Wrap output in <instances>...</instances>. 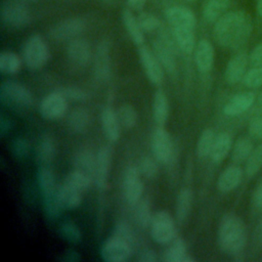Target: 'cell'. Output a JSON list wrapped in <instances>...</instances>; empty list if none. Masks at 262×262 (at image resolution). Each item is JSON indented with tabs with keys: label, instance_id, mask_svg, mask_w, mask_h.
I'll use <instances>...</instances> for the list:
<instances>
[{
	"label": "cell",
	"instance_id": "obj_28",
	"mask_svg": "<svg viewBox=\"0 0 262 262\" xmlns=\"http://www.w3.org/2000/svg\"><path fill=\"white\" fill-rule=\"evenodd\" d=\"M122 21L133 43L137 47L142 45L144 42V35H143L144 32L140 28L138 19L132 13L131 9L127 8L122 11Z\"/></svg>",
	"mask_w": 262,
	"mask_h": 262
},
{
	"label": "cell",
	"instance_id": "obj_54",
	"mask_svg": "<svg viewBox=\"0 0 262 262\" xmlns=\"http://www.w3.org/2000/svg\"><path fill=\"white\" fill-rule=\"evenodd\" d=\"M58 259L63 262H77L81 259V257L75 250H67Z\"/></svg>",
	"mask_w": 262,
	"mask_h": 262
},
{
	"label": "cell",
	"instance_id": "obj_41",
	"mask_svg": "<svg viewBox=\"0 0 262 262\" xmlns=\"http://www.w3.org/2000/svg\"><path fill=\"white\" fill-rule=\"evenodd\" d=\"M58 233L60 237L64 241H67L70 244H78L82 239V234L80 231V228L78 227L77 224L71 221H66L62 222L59 225L58 228Z\"/></svg>",
	"mask_w": 262,
	"mask_h": 262
},
{
	"label": "cell",
	"instance_id": "obj_25",
	"mask_svg": "<svg viewBox=\"0 0 262 262\" xmlns=\"http://www.w3.org/2000/svg\"><path fill=\"white\" fill-rule=\"evenodd\" d=\"M171 34L175 41L177 48L185 53L189 54L195 49V36L194 29L179 27V28H171Z\"/></svg>",
	"mask_w": 262,
	"mask_h": 262
},
{
	"label": "cell",
	"instance_id": "obj_23",
	"mask_svg": "<svg viewBox=\"0 0 262 262\" xmlns=\"http://www.w3.org/2000/svg\"><path fill=\"white\" fill-rule=\"evenodd\" d=\"M243 170L237 165H231L225 168L218 177L217 188L221 192H229L235 189L242 179H243Z\"/></svg>",
	"mask_w": 262,
	"mask_h": 262
},
{
	"label": "cell",
	"instance_id": "obj_6",
	"mask_svg": "<svg viewBox=\"0 0 262 262\" xmlns=\"http://www.w3.org/2000/svg\"><path fill=\"white\" fill-rule=\"evenodd\" d=\"M149 227L151 238L159 245H169L176 237L175 221L168 211L154 213Z\"/></svg>",
	"mask_w": 262,
	"mask_h": 262
},
{
	"label": "cell",
	"instance_id": "obj_37",
	"mask_svg": "<svg viewBox=\"0 0 262 262\" xmlns=\"http://www.w3.org/2000/svg\"><path fill=\"white\" fill-rule=\"evenodd\" d=\"M152 215L154 213L151 212L150 203L147 199H141L134 205V218L140 227H148L150 225Z\"/></svg>",
	"mask_w": 262,
	"mask_h": 262
},
{
	"label": "cell",
	"instance_id": "obj_48",
	"mask_svg": "<svg viewBox=\"0 0 262 262\" xmlns=\"http://www.w3.org/2000/svg\"><path fill=\"white\" fill-rule=\"evenodd\" d=\"M59 90L68 100H73V101H85L89 98V93L79 87H73V86H69V87H63V88H59L57 89Z\"/></svg>",
	"mask_w": 262,
	"mask_h": 262
},
{
	"label": "cell",
	"instance_id": "obj_55",
	"mask_svg": "<svg viewBox=\"0 0 262 262\" xmlns=\"http://www.w3.org/2000/svg\"><path fill=\"white\" fill-rule=\"evenodd\" d=\"M126 3L129 9L141 11L146 4V0H126Z\"/></svg>",
	"mask_w": 262,
	"mask_h": 262
},
{
	"label": "cell",
	"instance_id": "obj_14",
	"mask_svg": "<svg viewBox=\"0 0 262 262\" xmlns=\"http://www.w3.org/2000/svg\"><path fill=\"white\" fill-rule=\"evenodd\" d=\"M138 56L146 78L154 85H160L164 79V69L159 62L152 50L146 45L138 46Z\"/></svg>",
	"mask_w": 262,
	"mask_h": 262
},
{
	"label": "cell",
	"instance_id": "obj_12",
	"mask_svg": "<svg viewBox=\"0 0 262 262\" xmlns=\"http://www.w3.org/2000/svg\"><path fill=\"white\" fill-rule=\"evenodd\" d=\"M150 147L152 156L159 163L167 164L171 161L173 156V143L169 132L164 126H158L154 130L150 139Z\"/></svg>",
	"mask_w": 262,
	"mask_h": 262
},
{
	"label": "cell",
	"instance_id": "obj_11",
	"mask_svg": "<svg viewBox=\"0 0 262 262\" xmlns=\"http://www.w3.org/2000/svg\"><path fill=\"white\" fill-rule=\"evenodd\" d=\"M68 108V99L59 91L55 90L47 94L39 105V113L46 120H58L62 118Z\"/></svg>",
	"mask_w": 262,
	"mask_h": 262
},
{
	"label": "cell",
	"instance_id": "obj_60",
	"mask_svg": "<svg viewBox=\"0 0 262 262\" xmlns=\"http://www.w3.org/2000/svg\"><path fill=\"white\" fill-rule=\"evenodd\" d=\"M187 1H190V2H192V1H195V0H187Z\"/></svg>",
	"mask_w": 262,
	"mask_h": 262
},
{
	"label": "cell",
	"instance_id": "obj_16",
	"mask_svg": "<svg viewBox=\"0 0 262 262\" xmlns=\"http://www.w3.org/2000/svg\"><path fill=\"white\" fill-rule=\"evenodd\" d=\"M112 167V149L108 145L101 146L96 152V165L93 181L99 189H105Z\"/></svg>",
	"mask_w": 262,
	"mask_h": 262
},
{
	"label": "cell",
	"instance_id": "obj_49",
	"mask_svg": "<svg viewBox=\"0 0 262 262\" xmlns=\"http://www.w3.org/2000/svg\"><path fill=\"white\" fill-rule=\"evenodd\" d=\"M249 133L256 139H262V114H257L249 124Z\"/></svg>",
	"mask_w": 262,
	"mask_h": 262
},
{
	"label": "cell",
	"instance_id": "obj_39",
	"mask_svg": "<svg viewBox=\"0 0 262 262\" xmlns=\"http://www.w3.org/2000/svg\"><path fill=\"white\" fill-rule=\"evenodd\" d=\"M116 112L122 127L126 129H132L137 124L138 115L132 104L124 103L120 105Z\"/></svg>",
	"mask_w": 262,
	"mask_h": 262
},
{
	"label": "cell",
	"instance_id": "obj_18",
	"mask_svg": "<svg viewBox=\"0 0 262 262\" xmlns=\"http://www.w3.org/2000/svg\"><path fill=\"white\" fill-rule=\"evenodd\" d=\"M249 62V55L245 51H241L232 56L226 64L224 78L230 85H234L243 80Z\"/></svg>",
	"mask_w": 262,
	"mask_h": 262
},
{
	"label": "cell",
	"instance_id": "obj_50",
	"mask_svg": "<svg viewBox=\"0 0 262 262\" xmlns=\"http://www.w3.org/2000/svg\"><path fill=\"white\" fill-rule=\"evenodd\" d=\"M250 63L254 67H262V43L256 45L249 55Z\"/></svg>",
	"mask_w": 262,
	"mask_h": 262
},
{
	"label": "cell",
	"instance_id": "obj_38",
	"mask_svg": "<svg viewBox=\"0 0 262 262\" xmlns=\"http://www.w3.org/2000/svg\"><path fill=\"white\" fill-rule=\"evenodd\" d=\"M253 143L248 137H241L238 138L233 146H232V151H231V159L234 163L239 164L245 161L250 157L251 152L253 151Z\"/></svg>",
	"mask_w": 262,
	"mask_h": 262
},
{
	"label": "cell",
	"instance_id": "obj_5",
	"mask_svg": "<svg viewBox=\"0 0 262 262\" xmlns=\"http://www.w3.org/2000/svg\"><path fill=\"white\" fill-rule=\"evenodd\" d=\"M0 101L14 111H26L33 104V95L24 85L9 80L0 86Z\"/></svg>",
	"mask_w": 262,
	"mask_h": 262
},
{
	"label": "cell",
	"instance_id": "obj_36",
	"mask_svg": "<svg viewBox=\"0 0 262 262\" xmlns=\"http://www.w3.org/2000/svg\"><path fill=\"white\" fill-rule=\"evenodd\" d=\"M216 134L212 128H206L201 133L195 147V152L200 159H205L210 157Z\"/></svg>",
	"mask_w": 262,
	"mask_h": 262
},
{
	"label": "cell",
	"instance_id": "obj_46",
	"mask_svg": "<svg viewBox=\"0 0 262 262\" xmlns=\"http://www.w3.org/2000/svg\"><path fill=\"white\" fill-rule=\"evenodd\" d=\"M137 19L143 32L149 33L157 31L161 26L159 18L149 12H140L139 15L137 16Z\"/></svg>",
	"mask_w": 262,
	"mask_h": 262
},
{
	"label": "cell",
	"instance_id": "obj_19",
	"mask_svg": "<svg viewBox=\"0 0 262 262\" xmlns=\"http://www.w3.org/2000/svg\"><path fill=\"white\" fill-rule=\"evenodd\" d=\"M215 50L212 43L207 39L198 42L194 49V62L196 69L202 74L209 73L214 64Z\"/></svg>",
	"mask_w": 262,
	"mask_h": 262
},
{
	"label": "cell",
	"instance_id": "obj_3",
	"mask_svg": "<svg viewBox=\"0 0 262 262\" xmlns=\"http://www.w3.org/2000/svg\"><path fill=\"white\" fill-rule=\"evenodd\" d=\"M37 181L43 196L44 211L48 218L56 219L63 210L58 199V186L55 176L49 167H39L37 172Z\"/></svg>",
	"mask_w": 262,
	"mask_h": 262
},
{
	"label": "cell",
	"instance_id": "obj_33",
	"mask_svg": "<svg viewBox=\"0 0 262 262\" xmlns=\"http://www.w3.org/2000/svg\"><path fill=\"white\" fill-rule=\"evenodd\" d=\"M230 5V0H205L203 4V17L209 23H216Z\"/></svg>",
	"mask_w": 262,
	"mask_h": 262
},
{
	"label": "cell",
	"instance_id": "obj_1",
	"mask_svg": "<svg viewBox=\"0 0 262 262\" xmlns=\"http://www.w3.org/2000/svg\"><path fill=\"white\" fill-rule=\"evenodd\" d=\"M252 29V19L249 14L244 11H230L215 23L213 35L220 46L237 49L248 41Z\"/></svg>",
	"mask_w": 262,
	"mask_h": 262
},
{
	"label": "cell",
	"instance_id": "obj_29",
	"mask_svg": "<svg viewBox=\"0 0 262 262\" xmlns=\"http://www.w3.org/2000/svg\"><path fill=\"white\" fill-rule=\"evenodd\" d=\"M73 165L75 169L84 172L93 179L95 173L96 155L86 148L80 149L73 156Z\"/></svg>",
	"mask_w": 262,
	"mask_h": 262
},
{
	"label": "cell",
	"instance_id": "obj_40",
	"mask_svg": "<svg viewBox=\"0 0 262 262\" xmlns=\"http://www.w3.org/2000/svg\"><path fill=\"white\" fill-rule=\"evenodd\" d=\"M92 180L93 179L90 176H88L87 174H85L84 172L79 171L77 169H74L73 171H71L66 176L63 181L68 182L72 186H74L77 189H79L80 191L84 192V191H86L89 188V186L91 185Z\"/></svg>",
	"mask_w": 262,
	"mask_h": 262
},
{
	"label": "cell",
	"instance_id": "obj_30",
	"mask_svg": "<svg viewBox=\"0 0 262 262\" xmlns=\"http://www.w3.org/2000/svg\"><path fill=\"white\" fill-rule=\"evenodd\" d=\"M232 148V138L228 132H221L216 135L210 159L214 163L222 162Z\"/></svg>",
	"mask_w": 262,
	"mask_h": 262
},
{
	"label": "cell",
	"instance_id": "obj_52",
	"mask_svg": "<svg viewBox=\"0 0 262 262\" xmlns=\"http://www.w3.org/2000/svg\"><path fill=\"white\" fill-rule=\"evenodd\" d=\"M11 121L9 118H7L4 114H1L0 116V137H4L11 129Z\"/></svg>",
	"mask_w": 262,
	"mask_h": 262
},
{
	"label": "cell",
	"instance_id": "obj_45",
	"mask_svg": "<svg viewBox=\"0 0 262 262\" xmlns=\"http://www.w3.org/2000/svg\"><path fill=\"white\" fill-rule=\"evenodd\" d=\"M11 154L18 160L26 159L30 152V142L25 137H16L11 142Z\"/></svg>",
	"mask_w": 262,
	"mask_h": 262
},
{
	"label": "cell",
	"instance_id": "obj_32",
	"mask_svg": "<svg viewBox=\"0 0 262 262\" xmlns=\"http://www.w3.org/2000/svg\"><path fill=\"white\" fill-rule=\"evenodd\" d=\"M90 125V113L83 106L75 107L69 115L68 126L74 133H84Z\"/></svg>",
	"mask_w": 262,
	"mask_h": 262
},
{
	"label": "cell",
	"instance_id": "obj_44",
	"mask_svg": "<svg viewBox=\"0 0 262 262\" xmlns=\"http://www.w3.org/2000/svg\"><path fill=\"white\" fill-rule=\"evenodd\" d=\"M113 235L122 238L123 241L130 244L132 247L135 244V234L132 229V227L129 225V223L125 221L118 222L113 230Z\"/></svg>",
	"mask_w": 262,
	"mask_h": 262
},
{
	"label": "cell",
	"instance_id": "obj_57",
	"mask_svg": "<svg viewBox=\"0 0 262 262\" xmlns=\"http://www.w3.org/2000/svg\"><path fill=\"white\" fill-rule=\"evenodd\" d=\"M257 11L258 14L262 17V0H257Z\"/></svg>",
	"mask_w": 262,
	"mask_h": 262
},
{
	"label": "cell",
	"instance_id": "obj_4",
	"mask_svg": "<svg viewBox=\"0 0 262 262\" xmlns=\"http://www.w3.org/2000/svg\"><path fill=\"white\" fill-rule=\"evenodd\" d=\"M50 58V52L44 39L39 34L31 35L23 47V61L31 71L42 69Z\"/></svg>",
	"mask_w": 262,
	"mask_h": 262
},
{
	"label": "cell",
	"instance_id": "obj_9",
	"mask_svg": "<svg viewBox=\"0 0 262 262\" xmlns=\"http://www.w3.org/2000/svg\"><path fill=\"white\" fill-rule=\"evenodd\" d=\"M133 247L127 242L112 235L100 248V257L105 262H126L133 252Z\"/></svg>",
	"mask_w": 262,
	"mask_h": 262
},
{
	"label": "cell",
	"instance_id": "obj_43",
	"mask_svg": "<svg viewBox=\"0 0 262 262\" xmlns=\"http://www.w3.org/2000/svg\"><path fill=\"white\" fill-rule=\"evenodd\" d=\"M158 161L157 159L152 156V157H148L145 156L143 157L138 165V169L140 174L147 178V179H152L157 176L158 171H159V166H158Z\"/></svg>",
	"mask_w": 262,
	"mask_h": 262
},
{
	"label": "cell",
	"instance_id": "obj_2",
	"mask_svg": "<svg viewBox=\"0 0 262 262\" xmlns=\"http://www.w3.org/2000/svg\"><path fill=\"white\" fill-rule=\"evenodd\" d=\"M247 244V227L241 217L234 213L222 216L218 226V245L220 250L235 256L243 252Z\"/></svg>",
	"mask_w": 262,
	"mask_h": 262
},
{
	"label": "cell",
	"instance_id": "obj_42",
	"mask_svg": "<svg viewBox=\"0 0 262 262\" xmlns=\"http://www.w3.org/2000/svg\"><path fill=\"white\" fill-rule=\"evenodd\" d=\"M262 167V143L253 149L246 161V174L249 178L254 177Z\"/></svg>",
	"mask_w": 262,
	"mask_h": 262
},
{
	"label": "cell",
	"instance_id": "obj_10",
	"mask_svg": "<svg viewBox=\"0 0 262 262\" xmlns=\"http://www.w3.org/2000/svg\"><path fill=\"white\" fill-rule=\"evenodd\" d=\"M140 172L138 167L130 165L126 168L123 176V192L126 202L134 206L142 199L144 189L143 182L140 178Z\"/></svg>",
	"mask_w": 262,
	"mask_h": 262
},
{
	"label": "cell",
	"instance_id": "obj_7",
	"mask_svg": "<svg viewBox=\"0 0 262 262\" xmlns=\"http://www.w3.org/2000/svg\"><path fill=\"white\" fill-rule=\"evenodd\" d=\"M0 17L8 28L20 29L31 23L32 13L20 0H6L1 5Z\"/></svg>",
	"mask_w": 262,
	"mask_h": 262
},
{
	"label": "cell",
	"instance_id": "obj_35",
	"mask_svg": "<svg viewBox=\"0 0 262 262\" xmlns=\"http://www.w3.org/2000/svg\"><path fill=\"white\" fill-rule=\"evenodd\" d=\"M21 68V58L11 50L0 53V72L4 75H14Z\"/></svg>",
	"mask_w": 262,
	"mask_h": 262
},
{
	"label": "cell",
	"instance_id": "obj_47",
	"mask_svg": "<svg viewBox=\"0 0 262 262\" xmlns=\"http://www.w3.org/2000/svg\"><path fill=\"white\" fill-rule=\"evenodd\" d=\"M243 83L248 88H258L262 85V67H254L246 72Z\"/></svg>",
	"mask_w": 262,
	"mask_h": 262
},
{
	"label": "cell",
	"instance_id": "obj_26",
	"mask_svg": "<svg viewBox=\"0 0 262 262\" xmlns=\"http://www.w3.org/2000/svg\"><path fill=\"white\" fill-rule=\"evenodd\" d=\"M82 191L63 181L58 186V199L63 210L77 209L82 202Z\"/></svg>",
	"mask_w": 262,
	"mask_h": 262
},
{
	"label": "cell",
	"instance_id": "obj_58",
	"mask_svg": "<svg viewBox=\"0 0 262 262\" xmlns=\"http://www.w3.org/2000/svg\"><path fill=\"white\" fill-rule=\"evenodd\" d=\"M20 1H31V2H36L38 0H20Z\"/></svg>",
	"mask_w": 262,
	"mask_h": 262
},
{
	"label": "cell",
	"instance_id": "obj_15",
	"mask_svg": "<svg viewBox=\"0 0 262 262\" xmlns=\"http://www.w3.org/2000/svg\"><path fill=\"white\" fill-rule=\"evenodd\" d=\"M67 57L75 68H85L91 59V48L88 41L83 38H75L69 41Z\"/></svg>",
	"mask_w": 262,
	"mask_h": 262
},
{
	"label": "cell",
	"instance_id": "obj_56",
	"mask_svg": "<svg viewBox=\"0 0 262 262\" xmlns=\"http://www.w3.org/2000/svg\"><path fill=\"white\" fill-rule=\"evenodd\" d=\"M255 108H254V112L255 114H262V92L259 94L257 100H255Z\"/></svg>",
	"mask_w": 262,
	"mask_h": 262
},
{
	"label": "cell",
	"instance_id": "obj_22",
	"mask_svg": "<svg viewBox=\"0 0 262 262\" xmlns=\"http://www.w3.org/2000/svg\"><path fill=\"white\" fill-rule=\"evenodd\" d=\"M100 122L104 136L111 142L119 140L121 135V124L115 112L111 106H105L100 114Z\"/></svg>",
	"mask_w": 262,
	"mask_h": 262
},
{
	"label": "cell",
	"instance_id": "obj_34",
	"mask_svg": "<svg viewBox=\"0 0 262 262\" xmlns=\"http://www.w3.org/2000/svg\"><path fill=\"white\" fill-rule=\"evenodd\" d=\"M187 248L182 237L176 236L168 246L164 253L163 259L166 262H183L187 255Z\"/></svg>",
	"mask_w": 262,
	"mask_h": 262
},
{
	"label": "cell",
	"instance_id": "obj_17",
	"mask_svg": "<svg viewBox=\"0 0 262 262\" xmlns=\"http://www.w3.org/2000/svg\"><path fill=\"white\" fill-rule=\"evenodd\" d=\"M111 45L107 40H102L96 47L94 55V75L98 81L105 82L111 76Z\"/></svg>",
	"mask_w": 262,
	"mask_h": 262
},
{
	"label": "cell",
	"instance_id": "obj_31",
	"mask_svg": "<svg viewBox=\"0 0 262 262\" xmlns=\"http://www.w3.org/2000/svg\"><path fill=\"white\" fill-rule=\"evenodd\" d=\"M193 202V192L190 188H182L176 198L175 216L178 222H184L190 214Z\"/></svg>",
	"mask_w": 262,
	"mask_h": 262
},
{
	"label": "cell",
	"instance_id": "obj_20",
	"mask_svg": "<svg viewBox=\"0 0 262 262\" xmlns=\"http://www.w3.org/2000/svg\"><path fill=\"white\" fill-rule=\"evenodd\" d=\"M256 100L255 93L252 91L241 92L233 95L223 106V113L227 117H236L247 112Z\"/></svg>",
	"mask_w": 262,
	"mask_h": 262
},
{
	"label": "cell",
	"instance_id": "obj_13",
	"mask_svg": "<svg viewBox=\"0 0 262 262\" xmlns=\"http://www.w3.org/2000/svg\"><path fill=\"white\" fill-rule=\"evenodd\" d=\"M172 39L167 36H162L152 42V51L161 63L162 68L169 74H175L177 64L175 60V49Z\"/></svg>",
	"mask_w": 262,
	"mask_h": 262
},
{
	"label": "cell",
	"instance_id": "obj_53",
	"mask_svg": "<svg viewBox=\"0 0 262 262\" xmlns=\"http://www.w3.org/2000/svg\"><path fill=\"white\" fill-rule=\"evenodd\" d=\"M252 203L255 208L262 209V181L257 185L252 196Z\"/></svg>",
	"mask_w": 262,
	"mask_h": 262
},
{
	"label": "cell",
	"instance_id": "obj_24",
	"mask_svg": "<svg viewBox=\"0 0 262 262\" xmlns=\"http://www.w3.org/2000/svg\"><path fill=\"white\" fill-rule=\"evenodd\" d=\"M56 154V144L53 137L44 134L40 137L36 147V160L39 167H48Z\"/></svg>",
	"mask_w": 262,
	"mask_h": 262
},
{
	"label": "cell",
	"instance_id": "obj_8",
	"mask_svg": "<svg viewBox=\"0 0 262 262\" xmlns=\"http://www.w3.org/2000/svg\"><path fill=\"white\" fill-rule=\"evenodd\" d=\"M86 28V21L82 17L73 16L59 20L53 25L49 30V37L57 42L71 41L78 38L80 34L84 32Z\"/></svg>",
	"mask_w": 262,
	"mask_h": 262
},
{
	"label": "cell",
	"instance_id": "obj_59",
	"mask_svg": "<svg viewBox=\"0 0 262 262\" xmlns=\"http://www.w3.org/2000/svg\"><path fill=\"white\" fill-rule=\"evenodd\" d=\"M101 1H103V2H112V0H101Z\"/></svg>",
	"mask_w": 262,
	"mask_h": 262
},
{
	"label": "cell",
	"instance_id": "obj_27",
	"mask_svg": "<svg viewBox=\"0 0 262 262\" xmlns=\"http://www.w3.org/2000/svg\"><path fill=\"white\" fill-rule=\"evenodd\" d=\"M152 119L158 126H164L169 117V101L162 90L155 91L151 103Z\"/></svg>",
	"mask_w": 262,
	"mask_h": 262
},
{
	"label": "cell",
	"instance_id": "obj_21",
	"mask_svg": "<svg viewBox=\"0 0 262 262\" xmlns=\"http://www.w3.org/2000/svg\"><path fill=\"white\" fill-rule=\"evenodd\" d=\"M165 16L171 28L186 27L195 29L196 20L194 13L184 6H172L165 11Z\"/></svg>",
	"mask_w": 262,
	"mask_h": 262
},
{
	"label": "cell",
	"instance_id": "obj_51",
	"mask_svg": "<svg viewBox=\"0 0 262 262\" xmlns=\"http://www.w3.org/2000/svg\"><path fill=\"white\" fill-rule=\"evenodd\" d=\"M137 260L139 262H156L158 260L157 253L150 249H144L139 252Z\"/></svg>",
	"mask_w": 262,
	"mask_h": 262
}]
</instances>
